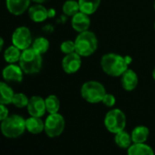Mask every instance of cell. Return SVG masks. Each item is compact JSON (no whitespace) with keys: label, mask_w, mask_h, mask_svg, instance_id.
I'll list each match as a JSON object with an SVG mask.
<instances>
[{"label":"cell","mask_w":155,"mask_h":155,"mask_svg":"<svg viewBox=\"0 0 155 155\" xmlns=\"http://www.w3.org/2000/svg\"><path fill=\"white\" fill-rule=\"evenodd\" d=\"M130 61L127 58L115 53H108L102 56L101 67L102 70L110 77H120L127 69Z\"/></svg>","instance_id":"1"},{"label":"cell","mask_w":155,"mask_h":155,"mask_svg":"<svg viewBox=\"0 0 155 155\" xmlns=\"http://www.w3.org/2000/svg\"><path fill=\"white\" fill-rule=\"evenodd\" d=\"M43 65L42 55L37 52L33 48H28L22 51L19 66L23 69L25 74L33 75L38 73Z\"/></svg>","instance_id":"2"},{"label":"cell","mask_w":155,"mask_h":155,"mask_svg":"<svg viewBox=\"0 0 155 155\" xmlns=\"http://www.w3.org/2000/svg\"><path fill=\"white\" fill-rule=\"evenodd\" d=\"M2 134L10 139H15L21 136L26 129V120L18 114L8 115L0 125Z\"/></svg>","instance_id":"3"},{"label":"cell","mask_w":155,"mask_h":155,"mask_svg":"<svg viewBox=\"0 0 155 155\" xmlns=\"http://www.w3.org/2000/svg\"><path fill=\"white\" fill-rule=\"evenodd\" d=\"M76 52L81 57H90L98 48L97 36L90 30L79 33L75 39Z\"/></svg>","instance_id":"4"},{"label":"cell","mask_w":155,"mask_h":155,"mask_svg":"<svg viewBox=\"0 0 155 155\" xmlns=\"http://www.w3.org/2000/svg\"><path fill=\"white\" fill-rule=\"evenodd\" d=\"M106 93L107 92L103 84L97 81H86L81 89V97L87 102L92 104L101 102Z\"/></svg>","instance_id":"5"},{"label":"cell","mask_w":155,"mask_h":155,"mask_svg":"<svg viewBox=\"0 0 155 155\" xmlns=\"http://www.w3.org/2000/svg\"><path fill=\"white\" fill-rule=\"evenodd\" d=\"M126 115L120 109H113L107 112L104 118V125L111 133H118L126 127Z\"/></svg>","instance_id":"6"},{"label":"cell","mask_w":155,"mask_h":155,"mask_svg":"<svg viewBox=\"0 0 155 155\" xmlns=\"http://www.w3.org/2000/svg\"><path fill=\"white\" fill-rule=\"evenodd\" d=\"M65 119L58 113L49 114L45 120V132L49 138L58 137L65 129Z\"/></svg>","instance_id":"7"},{"label":"cell","mask_w":155,"mask_h":155,"mask_svg":"<svg viewBox=\"0 0 155 155\" xmlns=\"http://www.w3.org/2000/svg\"><path fill=\"white\" fill-rule=\"evenodd\" d=\"M11 41L14 46H16L22 51L30 48L33 43V38L30 29L25 26L17 28L12 33Z\"/></svg>","instance_id":"8"},{"label":"cell","mask_w":155,"mask_h":155,"mask_svg":"<svg viewBox=\"0 0 155 155\" xmlns=\"http://www.w3.org/2000/svg\"><path fill=\"white\" fill-rule=\"evenodd\" d=\"M24 71L19 65L8 64L2 70V78L7 82H18L20 83L24 78Z\"/></svg>","instance_id":"9"},{"label":"cell","mask_w":155,"mask_h":155,"mask_svg":"<svg viewBox=\"0 0 155 155\" xmlns=\"http://www.w3.org/2000/svg\"><path fill=\"white\" fill-rule=\"evenodd\" d=\"M81 64V57L77 52L65 55L62 59V68L67 74H74L77 71H79Z\"/></svg>","instance_id":"10"},{"label":"cell","mask_w":155,"mask_h":155,"mask_svg":"<svg viewBox=\"0 0 155 155\" xmlns=\"http://www.w3.org/2000/svg\"><path fill=\"white\" fill-rule=\"evenodd\" d=\"M27 109L30 116L41 118L47 111L45 100L40 96H32L29 99Z\"/></svg>","instance_id":"11"},{"label":"cell","mask_w":155,"mask_h":155,"mask_svg":"<svg viewBox=\"0 0 155 155\" xmlns=\"http://www.w3.org/2000/svg\"><path fill=\"white\" fill-rule=\"evenodd\" d=\"M71 27L78 33L89 30L91 27V18L89 15L80 11L71 17Z\"/></svg>","instance_id":"12"},{"label":"cell","mask_w":155,"mask_h":155,"mask_svg":"<svg viewBox=\"0 0 155 155\" xmlns=\"http://www.w3.org/2000/svg\"><path fill=\"white\" fill-rule=\"evenodd\" d=\"M30 2L31 0H6V7L10 14L21 16L28 10Z\"/></svg>","instance_id":"13"},{"label":"cell","mask_w":155,"mask_h":155,"mask_svg":"<svg viewBox=\"0 0 155 155\" xmlns=\"http://www.w3.org/2000/svg\"><path fill=\"white\" fill-rule=\"evenodd\" d=\"M120 82L123 90H125L126 91H134L139 83V78L137 73L134 70L128 68L120 76Z\"/></svg>","instance_id":"14"},{"label":"cell","mask_w":155,"mask_h":155,"mask_svg":"<svg viewBox=\"0 0 155 155\" xmlns=\"http://www.w3.org/2000/svg\"><path fill=\"white\" fill-rule=\"evenodd\" d=\"M28 13L29 18L35 23H41L48 18V10L42 4H36L29 7Z\"/></svg>","instance_id":"15"},{"label":"cell","mask_w":155,"mask_h":155,"mask_svg":"<svg viewBox=\"0 0 155 155\" xmlns=\"http://www.w3.org/2000/svg\"><path fill=\"white\" fill-rule=\"evenodd\" d=\"M26 129L32 134H38L45 130V122L39 117L30 116L26 120Z\"/></svg>","instance_id":"16"},{"label":"cell","mask_w":155,"mask_h":155,"mask_svg":"<svg viewBox=\"0 0 155 155\" xmlns=\"http://www.w3.org/2000/svg\"><path fill=\"white\" fill-rule=\"evenodd\" d=\"M127 155H155L152 148L144 143H132L127 150Z\"/></svg>","instance_id":"17"},{"label":"cell","mask_w":155,"mask_h":155,"mask_svg":"<svg viewBox=\"0 0 155 155\" xmlns=\"http://www.w3.org/2000/svg\"><path fill=\"white\" fill-rule=\"evenodd\" d=\"M14 94V91L7 81H0V104L8 105L12 103Z\"/></svg>","instance_id":"18"},{"label":"cell","mask_w":155,"mask_h":155,"mask_svg":"<svg viewBox=\"0 0 155 155\" xmlns=\"http://www.w3.org/2000/svg\"><path fill=\"white\" fill-rule=\"evenodd\" d=\"M150 130L146 126L140 125L135 127L131 131V140L133 143H144L149 137Z\"/></svg>","instance_id":"19"},{"label":"cell","mask_w":155,"mask_h":155,"mask_svg":"<svg viewBox=\"0 0 155 155\" xmlns=\"http://www.w3.org/2000/svg\"><path fill=\"white\" fill-rule=\"evenodd\" d=\"M22 50L14 46L13 44L8 47L4 51V59L8 64H16L19 62Z\"/></svg>","instance_id":"20"},{"label":"cell","mask_w":155,"mask_h":155,"mask_svg":"<svg viewBox=\"0 0 155 155\" xmlns=\"http://www.w3.org/2000/svg\"><path fill=\"white\" fill-rule=\"evenodd\" d=\"M80 5V11L91 16L94 14L100 5H101V0H78Z\"/></svg>","instance_id":"21"},{"label":"cell","mask_w":155,"mask_h":155,"mask_svg":"<svg viewBox=\"0 0 155 155\" xmlns=\"http://www.w3.org/2000/svg\"><path fill=\"white\" fill-rule=\"evenodd\" d=\"M114 141L117 146H119L121 149H128L132 144L131 135L129 134L124 130L116 133L114 137Z\"/></svg>","instance_id":"22"},{"label":"cell","mask_w":155,"mask_h":155,"mask_svg":"<svg viewBox=\"0 0 155 155\" xmlns=\"http://www.w3.org/2000/svg\"><path fill=\"white\" fill-rule=\"evenodd\" d=\"M45 103H46V109L47 111L49 114L53 113H58L60 108V101L59 99L56 95H48L45 99Z\"/></svg>","instance_id":"23"},{"label":"cell","mask_w":155,"mask_h":155,"mask_svg":"<svg viewBox=\"0 0 155 155\" xmlns=\"http://www.w3.org/2000/svg\"><path fill=\"white\" fill-rule=\"evenodd\" d=\"M63 13L68 17H73L75 14L80 12V5L76 0H67L62 6Z\"/></svg>","instance_id":"24"},{"label":"cell","mask_w":155,"mask_h":155,"mask_svg":"<svg viewBox=\"0 0 155 155\" xmlns=\"http://www.w3.org/2000/svg\"><path fill=\"white\" fill-rule=\"evenodd\" d=\"M31 48H33L39 54L43 55L49 48V41H48V39H47L44 37H38L33 40Z\"/></svg>","instance_id":"25"},{"label":"cell","mask_w":155,"mask_h":155,"mask_svg":"<svg viewBox=\"0 0 155 155\" xmlns=\"http://www.w3.org/2000/svg\"><path fill=\"white\" fill-rule=\"evenodd\" d=\"M29 101V99L28 98V96L22 92H18V93H15L13 100H12V104L19 109L25 108L28 106Z\"/></svg>","instance_id":"26"},{"label":"cell","mask_w":155,"mask_h":155,"mask_svg":"<svg viewBox=\"0 0 155 155\" xmlns=\"http://www.w3.org/2000/svg\"><path fill=\"white\" fill-rule=\"evenodd\" d=\"M60 50L65 55L76 52L75 41H72V40H65V41H63L61 43V45H60Z\"/></svg>","instance_id":"27"},{"label":"cell","mask_w":155,"mask_h":155,"mask_svg":"<svg viewBox=\"0 0 155 155\" xmlns=\"http://www.w3.org/2000/svg\"><path fill=\"white\" fill-rule=\"evenodd\" d=\"M101 102H102L105 106L110 108V107H113V106L115 105V103H116V99H115L114 95L110 94V93H106Z\"/></svg>","instance_id":"28"},{"label":"cell","mask_w":155,"mask_h":155,"mask_svg":"<svg viewBox=\"0 0 155 155\" xmlns=\"http://www.w3.org/2000/svg\"><path fill=\"white\" fill-rule=\"evenodd\" d=\"M9 115L8 109L4 104H0V121H3Z\"/></svg>","instance_id":"29"},{"label":"cell","mask_w":155,"mask_h":155,"mask_svg":"<svg viewBox=\"0 0 155 155\" xmlns=\"http://www.w3.org/2000/svg\"><path fill=\"white\" fill-rule=\"evenodd\" d=\"M4 45H5V41H4L3 38L0 36V52H2V50L4 48Z\"/></svg>","instance_id":"30"},{"label":"cell","mask_w":155,"mask_h":155,"mask_svg":"<svg viewBox=\"0 0 155 155\" xmlns=\"http://www.w3.org/2000/svg\"><path fill=\"white\" fill-rule=\"evenodd\" d=\"M31 1H33L36 4H43L47 1V0H31Z\"/></svg>","instance_id":"31"},{"label":"cell","mask_w":155,"mask_h":155,"mask_svg":"<svg viewBox=\"0 0 155 155\" xmlns=\"http://www.w3.org/2000/svg\"><path fill=\"white\" fill-rule=\"evenodd\" d=\"M55 15V10L54 9H49L48 10V18H52Z\"/></svg>","instance_id":"32"},{"label":"cell","mask_w":155,"mask_h":155,"mask_svg":"<svg viewBox=\"0 0 155 155\" xmlns=\"http://www.w3.org/2000/svg\"><path fill=\"white\" fill-rule=\"evenodd\" d=\"M152 78H153V80L155 81V67H154V68L152 70Z\"/></svg>","instance_id":"33"},{"label":"cell","mask_w":155,"mask_h":155,"mask_svg":"<svg viewBox=\"0 0 155 155\" xmlns=\"http://www.w3.org/2000/svg\"><path fill=\"white\" fill-rule=\"evenodd\" d=\"M154 10H155V1H154Z\"/></svg>","instance_id":"34"},{"label":"cell","mask_w":155,"mask_h":155,"mask_svg":"<svg viewBox=\"0 0 155 155\" xmlns=\"http://www.w3.org/2000/svg\"><path fill=\"white\" fill-rule=\"evenodd\" d=\"M154 29H155V22H154Z\"/></svg>","instance_id":"35"}]
</instances>
